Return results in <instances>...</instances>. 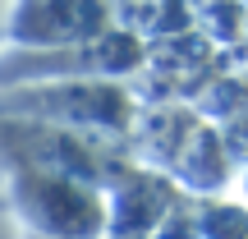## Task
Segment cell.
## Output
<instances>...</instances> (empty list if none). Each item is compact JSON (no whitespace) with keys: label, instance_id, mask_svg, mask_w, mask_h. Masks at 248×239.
Wrapping results in <instances>:
<instances>
[{"label":"cell","instance_id":"cell-1","mask_svg":"<svg viewBox=\"0 0 248 239\" xmlns=\"http://www.w3.org/2000/svg\"><path fill=\"white\" fill-rule=\"evenodd\" d=\"M5 203L32 239H110L106 189L51 170H9Z\"/></svg>","mask_w":248,"mask_h":239},{"label":"cell","instance_id":"cell-2","mask_svg":"<svg viewBox=\"0 0 248 239\" xmlns=\"http://www.w3.org/2000/svg\"><path fill=\"white\" fill-rule=\"evenodd\" d=\"M0 115L55 124L88 138H124L133 124V101L115 79H69L0 92Z\"/></svg>","mask_w":248,"mask_h":239},{"label":"cell","instance_id":"cell-3","mask_svg":"<svg viewBox=\"0 0 248 239\" xmlns=\"http://www.w3.org/2000/svg\"><path fill=\"white\" fill-rule=\"evenodd\" d=\"M110 32V0H14L5 37L18 51H69Z\"/></svg>","mask_w":248,"mask_h":239},{"label":"cell","instance_id":"cell-4","mask_svg":"<svg viewBox=\"0 0 248 239\" xmlns=\"http://www.w3.org/2000/svg\"><path fill=\"white\" fill-rule=\"evenodd\" d=\"M106 198H110V235L115 239L152 235L170 212V189L156 175H142V170H124L106 189Z\"/></svg>","mask_w":248,"mask_h":239},{"label":"cell","instance_id":"cell-5","mask_svg":"<svg viewBox=\"0 0 248 239\" xmlns=\"http://www.w3.org/2000/svg\"><path fill=\"white\" fill-rule=\"evenodd\" d=\"M202 235L207 239H244L248 235V207H239V203H207Z\"/></svg>","mask_w":248,"mask_h":239},{"label":"cell","instance_id":"cell-6","mask_svg":"<svg viewBox=\"0 0 248 239\" xmlns=\"http://www.w3.org/2000/svg\"><path fill=\"white\" fill-rule=\"evenodd\" d=\"M9 9H14V0H0V37H5V23H9Z\"/></svg>","mask_w":248,"mask_h":239}]
</instances>
